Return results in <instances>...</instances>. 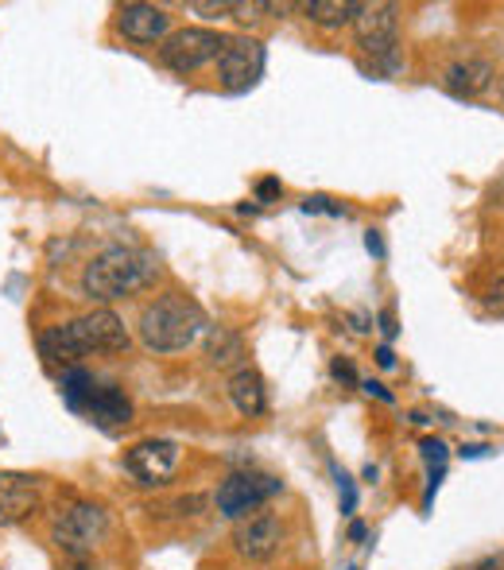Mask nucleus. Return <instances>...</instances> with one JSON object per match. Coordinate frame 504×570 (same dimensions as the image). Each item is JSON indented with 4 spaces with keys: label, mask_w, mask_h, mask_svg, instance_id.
<instances>
[{
    "label": "nucleus",
    "mask_w": 504,
    "mask_h": 570,
    "mask_svg": "<svg viewBox=\"0 0 504 570\" xmlns=\"http://www.w3.org/2000/svg\"><path fill=\"white\" fill-rule=\"evenodd\" d=\"M121 350H128V331L121 315H113L106 307L39 334V353L51 365H75L78 357H90V353H121Z\"/></svg>",
    "instance_id": "obj_1"
},
{
    "label": "nucleus",
    "mask_w": 504,
    "mask_h": 570,
    "mask_svg": "<svg viewBox=\"0 0 504 570\" xmlns=\"http://www.w3.org/2000/svg\"><path fill=\"white\" fill-rule=\"evenodd\" d=\"M159 276V261L144 248H125V245H113L106 248L101 256H93L82 272V292L90 299H121V295H132L140 287L156 284Z\"/></svg>",
    "instance_id": "obj_2"
},
{
    "label": "nucleus",
    "mask_w": 504,
    "mask_h": 570,
    "mask_svg": "<svg viewBox=\"0 0 504 570\" xmlns=\"http://www.w3.org/2000/svg\"><path fill=\"white\" fill-rule=\"evenodd\" d=\"M206 331H210L206 311L179 292L159 295V299L151 303V307H144V315H140V342L156 353L187 350V345H195Z\"/></svg>",
    "instance_id": "obj_3"
},
{
    "label": "nucleus",
    "mask_w": 504,
    "mask_h": 570,
    "mask_svg": "<svg viewBox=\"0 0 504 570\" xmlns=\"http://www.w3.org/2000/svg\"><path fill=\"white\" fill-rule=\"evenodd\" d=\"M106 535H109V517L101 504L78 501L55 520V543L75 559H86Z\"/></svg>",
    "instance_id": "obj_4"
},
{
    "label": "nucleus",
    "mask_w": 504,
    "mask_h": 570,
    "mask_svg": "<svg viewBox=\"0 0 504 570\" xmlns=\"http://www.w3.org/2000/svg\"><path fill=\"white\" fill-rule=\"evenodd\" d=\"M221 47H226V36H218V31L182 28V31H175V36L164 39V47H159V62H164L167 70H175V75H190V70H198V67H206V62L218 59Z\"/></svg>",
    "instance_id": "obj_5"
},
{
    "label": "nucleus",
    "mask_w": 504,
    "mask_h": 570,
    "mask_svg": "<svg viewBox=\"0 0 504 570\" xmlns=\"http://www.w3.org/2000/svg\"><path fill=\"white\" fill-rule=\"evenodd\" d=\"M284 489V481L271 478V473H229L218 489V512L229 520H245L249 512H256L260 504H268L271 497Z\"/></svg>",
    "instance_id": "obj_6"
},
{
    "label": "nucleus",
    "mask_w": 504,
    "mask_h": 570,
    "mask_svg": "<svg viewBox=\"0 0 504 570\" xmlns=\"http://www.w3.org/2000/svg\"><path fill=\"white\" fill-rule=\"evenodd\" d=\"M264 75V43L260 39H249V36H234L226 39L218 55V78L226 90L241 94V90H253Z\"/></svg>",
    "instance_id": "obj_7"
},
{
    "label": "nucleus",
    "mask_w": 504,
    "mask_h": 570,
    "mask_svg": "<svg viewBox=\"0 0 504 570\" xmlns=\"http://www.w3.org/2000/svg\"><path fill=\"white\" fill-rule=\"evenodd\" d=\"M354 31H357V47L373 59H392L396 51V31H399V20H396V4H357V16H354Z\"/></svg>",
    "instance_id": "obj_8"
},
{
    "label": "nucleus",
    "mask_w": 504,
    "mask_h": 570,
    "mask_svg": "<svg viewBox=\"0 0 504 570\" xmlns=\"http://www.w3.org/2000/svg\"><path fill=\"white\" fill-rule=\"evenodd\" d=\"M125 465L140 478V485H164L179 465V446L167 439H144L125 454Z\"/></svg>",
    "instance_id": "obj_9"
},
{
    "label": "nucleus",
    "mask_w": 504,
    "mask_h": 570,
    "mask_svg": "<svg viewBox=\"0 0 504 570\" xmlns=\"http://www.w3.org/2000/svg\"><path fill=\"white\" fill-rule=\"evenodd\" d=\"M234 543H237V556L253 559V563H264L279 551L284 543V524H279L271 512H256V517H245L234 532Z\"/></svg>",
    "instance_id": "obj_10"
},
{
    "label": "nucleus",
    "mask_w": 504,
    "mask_h": 570,
    "mask_svg": "<svg viewBox=\"0 0 504 570\" xmlns=\"http://www.w3.org/2000/svg\"><path fill=\"white\" fill-rule=\"evenodd\" d=\"M39 509V485L28 473H0V528L20 524Z\"/></svg>",
    "instance_id": "obj_11"
},
{
    "label": "nucleus",
    "mask_w": 504,
    "mask_h": 570,
    "mask_svg": "<svg viewBox=\"0 0 504 570\" xmlns=\"http://www.w3.org/2000/svg\"><path fill=\"white\" fill-rule=\"evenodd\" d=\"M167 12L156 4H125L121 16H117V28H121L125 39L132 43H156V39L167 36Z\"/></svg>",
    "instance_id": "obj_12"
},
{
    "label": "nucleus",
    "mask_w": 504,
    "mask_h": 570,
    "mask_svg": "<svg viewBox=\"0 0 504 570\" xmlns=\"http://www.w3.org/2000/svg\"><path fill=\"white\" fill-rule=\"evenodd\" d=\"M229 400H234V407L241 415H264V407H268V389H264V376L256 373V368H237L234 376H229Z\"/></svg>",
    "instance_id": "obj_13"
},
{
    "label": "nucleus",
    "mask_w": 504,
    "mask_h": 570,
    "mask_svg": "<svg viewBox=\"0 0 504 570\" xmlns=\"http://www.w3.org/2000/svg\"><path fill=\"white\" fill-rule=\"evenodd\" d=\"M86 412H90L101 428H125V423H132V400H128L121 389H113V384H101V389H93Z\"/></svg>",
    "instance_id": "obj_14"
},
{
    "label": "nucleus",
    "mask_w": 504,
    "mask_h": 570,
    "mask_svg": "<svg viewBox=\"0 0 504 570\" xmlns=\"http://www.w3.org/2000/svg\"><path fill=\"white\" fill-rule=\"evenodd\" d=\"M493 82V67L485 59H470V62H454L446 70V90L454 98H477L482 90H490Z\"/></svg>",
    "instance_id": "obj_15"
},
{
    "label": "nucleus",
    "mask_w": 504,
    "mask_h": 570,
    "mask_svg": "<svg viewBox=\"0 0 504 570\" xmlns=\"http://www.w3.org/2000/svg\"><path fill=\"white\" fill-rule=\"evenodd\" d=\"M303 12H307L318 28H342V23H354L357 4L354 0H310V4H303Z\"/></svg>",
    "instance_id": "obj_16"
},
{
    "label": "nucleus",
    "mask_w": 504,
    "mask_h": 570,
    "mask_svg": "<svg viewBox=\"0 0 504 570\" xmlns=\"http://www.w3.org/2000/svg\"><path fill=\"white\" fill-rule=\"evenodd\" d=\"M93 376L86 373V368H78V365H70L67 373H62V396H67V404L75 407V412H86V404H90V396H93Z\"/></svg>",
    "instance_id": "obj_17"
},
{
    "label": "nucleus",
    "mask_w": 504,
    "mask_h": 570,
    "mask_svg": "<svg viewBox=\"0 0 504 570\" xmlns=\"http://www.w3.org/2000/svg\"><path fill=\"white\" fill-rule=\"evenodd\" d=\"M241 357V338L226 331H210V361L214 365H229V361Z\"/></svg>",
    "instance_id": "obj_18"
},
{
    "label": "nucleus",
    "mask_w": 504,
    "mask_h": 570,
    "mask_svg": "<svg viewBox=\"0 0 504 570\" xmlns=\"http://www.w3.org/2000/svg\"><path fill=\"white\" fill-rule=\"evenodd\" d=\"M419 451H423V462L431 465V473H435V470H446V458H451V451H446L443 439H423Z\"/></svg>",
    "instance_id": "obj_19"
},
{
    "label": "nucleus",
    "mask_w": 504,
    "mask_h": 570,
    "mask_svg": "<svg viewBox=\"0 0 504 570\" xmlns=\"http://www.w3.org/2000/svg\"><path fill=\"white\" fill-rule=\"evenodd\" d=\"M338 493H342V512H354L357 509V489H354V478H346V473L338 470Z\"/></svg>",
    "instance_id": "obj_20"
},
{
    "label": "nucleus",
    "mask_w": 504,
    "mask_h": 570,
    "mask_svg": "<svg viewBox=\"0 0 504 570\" xmlns=\"http://www.w3.org/2000/svg\"><path fill=\"white\" fill-rule=\"evenodd\" d=\"M303 210H307V214H334V218H338V214H346L342 206H334L326 195H310L307 203H303Z\"/></svg>",
    "instance_id": "obj_21"
},
{
    "label": "nucleus",
    "mask_w": 504,
    "mask_h": 570,
    "mask_svg": "<svg viewBox=\"0 0 504 570\" xmlns=\"http://www.w3.org/2000/svg\"><path fill=\"white\" fill-rule=\"evenodd\" d=\"M190 12H202V16H226V12H234V4L229 0H190Z\"/></svg>",
    "instance_id": "obj_22"
},
{
    "label": "nucleus",
    "mask_w": 504,
    "mask_h": 570,
    "mask_svg": "<svg viewBox=\"0 0 504 570\" xmlns=\"http://www.w3.org/2000/svg\"><path fill=\"white\" fill-rule=\"evenodd\" d=\"M279 195H284L279 179H260V183H256V198H260V203H276Z\"/></svg>",
    "instance_id": "obj_23"
},
{
    "label": "nucleus",
    "mask_w": 504,
    "mask_h": 570,
    "mask_svg": "<svg viewBox=\"0 0 504 570\" xmlns=\"http://www.w3.org/2000/svg\"><path fill=\"white\" fill-rule=\"evenodd\" d=\"M485 307H490L493 315H504V279H497V284H493V292L485 295Z\"/></svg>",
    "instance_id": "obj_24"
},
{
    "label": "nucleus",
    "mask_w": 504,
    "mask_h": 570,
    "mask_svg": "<svg viewBox=\"0 0 504 570\" xmlns=\"http://www.w3.org/2000/svg\"><path fill=\"white\" fill-rule=\"evenodd\" d=\"M237 20H256L260 12H268V4H260V0H253V4H234Z\"/></svg>",
    "instance_id": "obj_25"
},
{
    "label": "nucleus",
    "mask_w": 504,
    "mask_h": 570,
    "mask_svg": "<svg viewBox=\"0 0 504 570\" xmlns=\"http://www.w3.org/2000/svg\"><path fill=\"white\" fill-rule=\"evenodd\" d=\"M334 376H338L342 384H357V373H354V365H349V361H334Z\"/></svg>",
    "instance_id": "obj_26"
},
{
    "label": "nucleus",
    "mask_w": 504,
    "mask_h": 570,
    "mask_svg": "<svg viewBox=\"0 0 504 570\" xmlns=\"http://www.w3.org/2000/svg\"><path fill=\"white\" fill-rule=\"evenodd\" d=\"M377 323H381V334H384V338H396L399 326H396V315H392V311H381Z\"/></svg>",
    "instance_id": "obj_27"
},
{
    "label": "nucleus",
    "mask_w": 504,
    "mask_h": 570,
    "mask_svg": "<svg viewBox=\"0 0 504 570\" xmlns=\"http://www.w3.org/2000/svg\"><path fill=\"white\" fill-rule=\"evenodd\" d=\"M365 392H369V396H377V400H384V404H392V400H396V396H392V392L384 389V384H377V381H365Z\"/></svg>",
    "instance_id": "obj_28"
},
{
    "label": "nucleus",
    "mask_w": 504,
    "mask_h": 570,
    "mask_svg": "<svg viewBox=\"0 0 504 570\" xmlns=\"http://www.w3.org/2000/svg\"><path fill=\"white\" fill-rule=\"evenodd\" d=\"M365 248H369L373 256H384V240H381V233H377V229L365 233Z\"/></svg>",
    "instance_id": "obj_29"
},
{
    "label": "nucleus",
    "mask_w": 504,
    "mask_h": 570,
    "mask_svg": "<svg viewBox=\"0 0 504 570\" xmlns=\"http://www.w3.org/2000/svg\"><path fill=\"white\" fill-rule=\"evenodd\" d=\"M474 570H504V548L497 551V556H485Z\"/></svg>",
    "instance_id": "obj_30"
},
{
    "label": "nucleus",
    "mask_w": 504,
    "mask_h": 570,
    "mask_svg": "<svg viewBox=\"0 0 504 570\" xmlns=\"http://www.w3.org/2000/svg\"><path fill=\"white\" fill-rule=\"evenodd\" d=\"M377 365H381V368H392V365H396V353H392L388 345H381V350H377Z\"/></svg>",
    "instance_id": "obj_31"
},
{
    "label": "nucleus",
    "mask_w": 504,
    "mask_h": 570,
    "mask_svg": "<svg viewBox=\"0 0 504 570\" xmlns=\"http://www.w3.org/2000/svg\"><path fill=\"white\" fill-rule=\"evenodd\" d=\"M490 454V446H462V458H482Z\"/></svg>",
    "instance_id": "obj_32"
},
{
    "label": "nucleus",
    "mask_w": 504,
    "mask_h": 570,
    "mask_svg": "<svg viewBox=\"0 0 504 570\" xmlns=\"http://www.w3.org/2000/svg\"><path fill=\"white\" fill-rule=\"evenodd\" d=\"M70 570H98L90 563V559H75V563H70Z\"/></svg>",
    "instance_id": "obj_33"
},
{
    "label": "nucleus",
    "mask_w": 504,
    "mask_h": 570,
    "mask_svg": "<svg viewBox=\"0 0 504 570\" xmlns=\"http://www.w3.org/2000/svg\"><path fill=\"white\" fill-rule=\"evenodd\" d=\"M349 540H365V524H354V528H349Z\"/></svg>",
    "instance_id": "obj_34"
},
{
    "label": "nucleus",
    "mask_w": 504,
    "mask_h": 570,
    "mask_svg": "<svg viewBox=\"0 0 504 570\" xmlns=\"http://www.w3.org/2000/svg\"><path fill=\"white\" fill-rule=\"evenodd\" d=\"M501 94H504V90H501Z\"/></svg>",
    "instance_id": "obj_35"
}]
</instances>
